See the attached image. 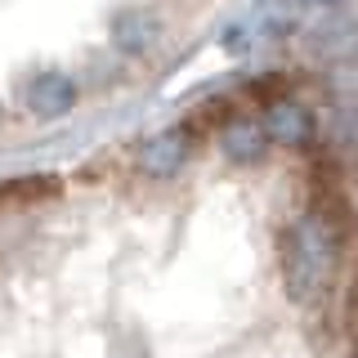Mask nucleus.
Returning <instances> with one entry per match:
<instances>
[{"mask_svg":"<svg viewBox=\"0 0 358 358\" xmlns=\"http://www.w3.org/2000/svg\"><path fill=\"white\" fill-rule=\"evenodd\" d=\"M215 143H220V157H224V162H229V166H242V171L264 166L268 157H273V148H278V143L268 139V130H264L260 108H255V112H233V117L220 126Z\"/></svg>","mask_w":358,"mask_h":358,"instance_id":"1","label":"nucleus"},{"mask_svg":"<svg viewBox=\"0 0 358 358\" xmlns=\"http://www.w3.org/2000/svg\"><path fill=\"white\" fill-rule=\"evenodd\" d=\"M27 108L41 112V117H67L76 108V81L63 72H41L27 85Z\"/></svg>","mask_w":358,"mask_h":358,"instance_id":"2","label":"nucleus"},{"mask_svg":"<svg viewBox=\"0 0 358 358\" xmlns=\"http://www.w3.org/2000/svg\"><path fill=\"white\" fill-rule=\"evenodd\" d=\"M157 36V22L148 9H121L117 22H112V41H117V50L126 54H143Z\"/></svg>","mask_w":358,"mask_h":358,"instance_id":"3","label":"nucleus"},{"mask_svg":"<svg viewBox=\"0 0 358 358\" xmlns=\"http://www.w3.org/2000/svg\"><path fill=\"white\" fill-rule=\"evenodd\" d=\"M184 157H188V148H184V139H179V134H157L152 143H143L139 166L152 179H171L179 166H184Z\"/></svg>","mask_w":358,"mask_h":358,"instance_id":"4","label":"nucleus"}]
</instances>
